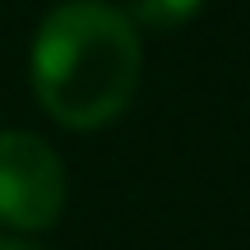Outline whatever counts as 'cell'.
I'll return each instance as SVG.
<instances>
[{
	"instance_id": "cell-1",
	"label": "cell",
	"mask_w": 250,
	"mask_h": 250,
	"mask_svg": "<svg viewBox=\"0 0 250 250\" xmlns=\"http://www.w3.org/2000/svg\"><path fill=\"white\" fill-rule=\"evenodd\" d=\"M33 93L65 130H102L134 102L144 42L130 14L107 0H65L33 37Z\"/></svg>"
},
{
	"instance_id": "cell-3",
	"label": "cell",
	"mask_w": 250,
	"mask_h": 250,
	"mask_svg": "<svg viewBox=\"0 0 250 250\" xmlns=\"http://www.w3.org/2000/svg\"><path fill=\"white\" fill-rule=\"evenodd\" d=\"M125 14H130L134 28H148V33H171V28L190 23L199 14L204 0H125Z\"/></svg>"
},
{
	"instance_id": "cell-2",
	"label": "cell",
	"mask_w": 250,
	"mask_h": 250,
	"mask_svg": "<svg viewBox=\"0 0 250 250\" xmlns=\"http://www.w3.org/2000/svg\"><path fill=\"white\" fill-rule=\"evenodd\" d=\"M65 213V162L28 130H0V223L46 232Z\"/></svg>"
},
{
	"instance_id": "cell-4",
	"label": "cell",
	"mask_w": 250,
	"mask_h": 250,
	"mask_svg": "<svg viewBox=\"0 0 250 250\" xmlns=\"http://www.w3.org/2000/svg\"><path fill=\"white\" fill-rule=\"evenodd\" d=\"M0 250H42V246L23 241V236H0Z\"/></svg>"
}]
</instances>
